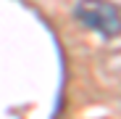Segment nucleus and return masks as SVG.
<instances>
[{"mask_svg": "<svg viewBox=\"0 0 121 119\" xmlns=\"http://www.w3.org/2000/svg\"><path fill=\"white\" fill-rule=\"evenodd\" d=\"M74 16L84 29L105 40L121 34V13L111 0H76Z\"/></svg>", "mask_w": 121, "mask_h": 119, "instance_id": "1", "label": "nucleus"}]
</instances>
